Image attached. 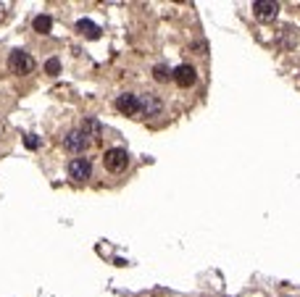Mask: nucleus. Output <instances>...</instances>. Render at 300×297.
Segmentation results:
<instances>
[{"label":"nucleus","instance_id":"11","mask_svg":"<svg viewBox=\"0 0 300 297\" xmlns=\"http://www.w3.org/2000/svg\"><path fill=\"white\" fill-rule=\"evenodd\" d=\"M50 29H53V19H50V16H45V13H42V16H37V19H34V32L48 34Z\"/></svg>","mask_w":300,"mask_h":297},{"label":"nucleus","instance_id":"2","mask_svg":"<svg viewBox=\"0 0 300 297\" xmlns=\"http://www.w3.org/2000/svg\"><path fill=\"white\" fill-rule=\"evenodd\" d=\"M34 58L29 56L27 50H13L11 58H8V68L13 74H32L34 71Z\"/></svg>","mask_w":300,"mask_h":297},{"label":"nucleus","instance_id":"12","mask_svg":"<svg viewBox=\"0 0 300 297\" xmlns=\"http://www.w3.org/2000/svg\"><path fill=\"white\" fill-rule=\"evenodd\" d=\"M153 77H156V82H168V77H171V71H168V66L158 63L156 68H153Z\"/></svg>","mask_w":300,"mask_h":297},{"label":"nucleus","instance_id":"7","mask_svg":"<svg viewBox=\"0 0 300 297\" xmlns=\"http://www.w3.org/2000/svg\"><path fill=\"white\" fill-rule=\"evenodd\" d=\"M171 79H174L179 87H192L198 77H195V68H192L190 63H182V66H176V68H174Z\"/></svg>","mask_w":300,"mask_h":297},{"label":"nucleus","instance_id":"13","mask_svg":"<svg viewBox=\"0 0 300 297\" xmlns=\"http://www.w3.org/2000/svg\"><path fill=\"white\" fill-rule=\"evenodd\" d=\"M45 71H48L50 77H56V74L61 71V60H58V58H50L48 63H45Z\"/></svg>","mask_w":300,"mask_h":297},{"label":"nucleus","instance_id":"9","mask_svg":"<svg viewBox=\"0 0 300 297\" xmlns=\"http://www.w3.org/2000/svg\"><path fill=\"white\" fill-rule=\"evenodd\" d=\"M79 132H82V134H87L90 140H98V137L103 134V124H100V121H98L95 116H84V119H82Z\"/></svg>","mask_w":300,"mask_h":297},{"label":"nucleus","instance_id":"5","mask_svg":"<svg viewBox=\"0 0 300 297\" xmlns=\"http://www.w3.org/2000/svg\"><path fill=\"white\" fill-rule=\"evenodd\" d=\"M64 148L66 150H71V153H87V148H90V137L87 134H82L79 129H74V132H68L64 137Z\"/></svg>","mask_w":300,"mask_h":297},{"label":"nucleus","instance_id":"1","mask_svg":"<svg viewBox=\"0 0 300 297\" xmlns=\"http://www.w3.org/2000/svg\"><path fill=\"white\" fill-rule=\"evenodd\" d=\"M103 166H105V171H111V174H121V171L129 166V153H127L124 148H111V150H105Z\"/></svg>","mask_w":300,"mask_h":297},{"label":"nucleus","instance_id":"8","mask_svg":"<svg viewBox=\"0 0 300 297\" xmlns=\"http://www.w3.org/2000/svg\"><path fill=\"white\" fill-rule=\"evenodd\" d=\"M116 111H121L124 116H137L140 113V105H137V95H119L116 97Z\"/></svg>","mask_w":300,"mask_h":297},{"label":"nucleus","instance_id":"10","mask_svg":"<svg viewBox=\"0 0 300 297\" xmlns=\"http://www.w3.org/2000/svg\"><path fill=\"white\" fill-rule=\"evenodd\" d=\"M76 29H79L82 34H87L90 40H98V37H100V29H98L95 24H92V21H87V19H82L79 24H76Z\"/></svg>","mask_w":300,"mask_h":297},{"label":"nucleus","instance_id":"14","mask_svg":"<svg viewBox=\"0 0 300 297\" xmlns=\"http://www.w3.org/2000/svg\"><path fill=\"white\" fill-rule=\"evenodd\" d=\"M24 145H27V148H29V150H34V148H37V145H40V140H37V137H34V134H27V140H24Z\"/></svg>","mask_w":300,"mask_h":297},{"label":"nucleus","instance_id":"3","mask_svg":"<svg viewBox=\"0 0 300 297\" xmlns=\"http://www.w3.org/2000/svg\"><path fill=\"white\" fill-rule=\"evenodd\" d=\"M137 105H140L142 116H161V111H164V103H161V97L156 92L140 95V97H137Z\"/></svg>","mask_w":300,"mask_h":297},{"label":"nucleus","instance_id":"4","mask_svg":"<svg viewBox=\"0 0 300 297\" xmlns=\"http://www.w3.org/2000/svg\"><path fill=\"white\" fill-rule=\"evenodd\" d=\"M68 177L74 181H87L92 177L90 158H71V161H68Z\"/></svg>","mask_w":300,"mask_h":297},{"label":"nucleus","instance_id":"15","mask_svg":"<svg viewBox=\"0 0 300 297\" xmlns=\"http://www.w3.org/2000/svg\"><path fill=\"white\" fill-rule=\"evenodd\" d=\"M0 16H3V5H0Z\"/></svg>","mask_w":300,"mask_h":297},{"label":"nucleus","instance_id":"6","mask_svg":"<svg viewBox=\"0 0 300 297\" xmlns=\"http://www.w3.org/2000/svg\"><path fill=\"white\" fill-rule=\"evenodd\" d=\"M253 13H256L261 21H271L276 13H279V3H274V0H256V3H253Z\"/></svg>","mask_w":300,"mask_h":297}]
</instances>
